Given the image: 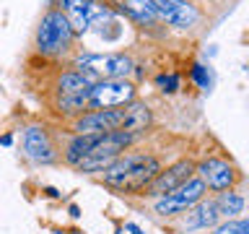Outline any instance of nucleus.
I'll return each mask as SVG.
<instances>
[{
    "label": "nucleus",
    "mask_w": 249,
    "mask_h": 234,
    "mask_svg": "<svg viewBox=\"0 0 249 234\" xmlns=\"http://www.w3.org/2000/svg\"><path fill=\"white\" fill-rule=\"evenodd\" d=\"M159 19H163L169 26L177 29H192L200 19V11L195 8L190 0H153Z\"/></svg>",
    "instance_id": "9d476101"
},
{
    "label": "nucleus",
    "mask_w": 249,
    "mask_h": 234,
    "mask_svg": "<svg viewBox=\"0 0 249 234\" xmlns=\"http://www.w3.org/2000/svg\"><path fill=\"white\" fill-rule=\"evenodd\" d=\"M124 232H130V234H145L138 224H124Z\"/></svg>",
    "instance_id": "4be33fe9"
},
{
    "label": "nucleus",
    "mask_w": 249,
    "mask_h": 234,
    "mask_svg": "<svg viewBox=\"0 0 249 234\" xmlns=\"http://www.w3.org/2000/svg\"><path fill=\"white\" fill-rule=\"evenodd\" d=\"M78 136H101V133L122 130V109H93L75 122Z\"/></svg>",
    "instance_id": "9b49d317"
},
{
    "label": "nucleus",
    "mask_w": 249,
    "mask_h": 234,
    "mask_svg": "<svg viewBox=\"0 0 249 234\" xmlns=\"http://www.w3.org/2000/svg\"><path fill=\"white\" fill-rule=\"evenodd\" d=\"M93 140H96V136H75L73 140H70L68 151H65V159L78 167V161H81L83 156L89 154V148L93 146Z\"/></svg>",
    "instance_id": "f3484780"
},
{
    "label": "nucleus",
    "mask_w": 249,
    "mask_h": 234,
    "mask_svg": "<svg viewBox=\"0 0 249 234\" xmlns=\"http://www.w3.org/2000/svg\"><path fill=\"white\" fill-rule=\"evenodd\" d=\"M68 234H81V232H68Z\"/></svg>",
    "instance_id": "393cba45"
},
{
    "label": "nucleus",
    "mask_w": 249,
    "mask_h": 234,
    "mask_svg": "<svg viewBox=\"0 0 249 234\" xmlns=\"http://www.w3.org/2000/svg\"><path fill=\"white\" fill-rule=\"evenodd\" d=\"M23 148H26V156L34 161H52L54 159V151H52V143L47 138V133L42 128H29L23 133Z\"/></svg>",
    "instance_id": "ddd939ff"
},
{
    "label": "nucleus",
    "mask_w": 249,
    "mask_h": 234,
    "mask_svg": "<svg viewBox=\"0 0 249 234\" xmlns=\"http://www.w3.org/2000/svg\"><path fill=\"white\" fill-rule=\"evenodd\" d=\"M218 208H215V203H200L197 208L192 211V214H187V218H184V229H208V226H215V221H218Z\"/></svg>",
    "instance_id": "dca6fc26"
},
{
    "label": "nucleus",
    "mask_w": 249,
    "mask_h": 234,
    "mask_svg": "<svg viewBox=\"0 0 249 234\" xmlns=\"http://www.w3.org/2000/svg\"><path fill=\"white\" fill-rule=\"evenodd\" d=\"M156 83H159V86H163V91H166V94H174L177 89H179V76L177 73H161L159 78H156Z\"/></svg>",
    "instance_id": "aec40b11"
},
{
    "label": "nucleus",
    "mask_w": 249,
    "mask_h": 234,
    "mask_svg": "<svg viewBox=\"0 0 249 234\" xmlns=\"http://www.w3.org/2000/svg\"><path fill=\"white\" fill-rule=\"evenodd\" d=\"M60 11L65 13L73 31H86L91 23L112 19V8L104 0H60Z\"/></svg>",
    "instance_id": "0eeeda50"
},
{
    "label": "nucleus",
    "mask_w": 249,
    "mask_h": 234,
    "mask_svg": "<svg viewBox=\"0 0 249 234\" xmlns=\"http://www.w3.org/2000/svg\"><path fill=\"white\" fill-rule=\"evenodd\" d=\"M75 39V31L70 26V21L65 19V13L52 8L42 16L36 26V52L44 58H60L70 50Z\"/></svg>",
    "instance_id": "f03ea898"
},
{
    "label": "nucleus",
    "mask_w": 249,
    "mask_h": 234,
    "mask_svg": "<svg viewBox=\"0 0 249 234\" xmlns=\"http://www.w3.org/2000/svg\"><path fill=\"white\" fill-rule=\"evenodd\" d=\"M78 73L86 76L91 83L109 81V78H124L127 73L135 70L130 55L124 52H112V55H86L78 60Z\"/></svg>",
    "instance_id": "20e7f679"
},
{
    "label": "nucleus",
    "mask_w": 249,
    "mask_h": 234,
    "mask_svg": "<svg viewBox=\"0 0 249 234\" xmlns=\"http://www.w3.org/2000/svg\"><path fill=\"white\" fill-rule=\"evenodd\" d=\"M0 143H3V146H11L13 138H11V136H3V138H0Z\"/></svg>",
    "instance_id": "5701e85b"
},
{
    "label": "nucleus",
    "mask_w": 249,
    "mask_h": 234,
    "mask_svg": "<svg viewBox=\"0 0 249 234\" xmlns=\"http://www.w3.org/2000/svg\"><path fill=\"white\" fill-rule=\"evenodd\" d=\"M135 101V86L124 78H109V81H99L91 86L89 104L93 109H120Z\"/></svg>",
    "instance_id": "423d86ee"
},
{
    "label": "nucleus",
    "mask_w": 249,
    "mask_h": 234,
    "mask_svg": "<svg viewBox=\"0 0 249 234\" xmlns=\"http://www.w3.org/2000/svg\"><path fill=\"white\" fill-rule=\"evenodd\" d=\"M192 78H195V83H197L200 89H208V83H210V76H208V68H205V65H200V62H195V65H192Z\"/></svg>",
    "instance_id": "412c9836"
},
{
    "label": "nucleus",
    "mask_w": 249,
    "mask_h": 234,
    "mask_svg": "<svg viewBox=\"0 0 249 234\" xmlns=\"http://www.w3.org/2000/svg\"><path fill=\"white\" fill-rule=\"evenodd\" d=\"M91 81L86 76H81L78 70H68L57 78V107L65 115H78L83 112V107L89 104V94H91Z\"/></svg>",
    "instance_id": "39448f33"
},
{
    "label": "nucleus",
    "mask_w": 249,
    "mask_h": 234,
    "mask_svg": "<svg viewBox=\"0 0 249 234\" xmlns=\"http://www.w3.org/2000/svg\"><path fill=\"white\" fill-rule=\"evenodd\" d=\"M151 125V109H148L143 101H130L127 107L122 109V130L124 133H140Z\"/></svg>",
    "instance_id": "4468645a"
},
{
    "label": "nucleus",
    "mask_w": 249,
    "mask_h": 234,
    "mask_svg": "<svg viewBox=\"0 0 249 234\" xmlns=\"http://www.w3.org/2000/svg\"><path fill=\"white\" fill-rule=\"evenodd\" d=\"M215 208H218V216H236L244 211V198H241L239 193H223L221 198H218L215 203Z\"/></svg>",
    "instance_id": "a211bd4d"
},
{
    "label": "nucleus",
    "mask_w": 249,
    "mask_h": 234,
    "mask_svg": "<svg viewBox=\"0 0 249 234\" xmlns=\"http://www.w3.org/2000/svg\"><path fill=\"white\" fill-rule=\"evenodd\" d=\"M132 136L124 130H112V133H101L93 140V146L89 148V154L78 161V169L83 172H101L107 169L114 159H120L124 154V148L130 146Z\"/></svg>",
    "instance_id": "7ed1b4c3"
},
{
    "label": "nucleus",
    "mask_w": 249,
    "mask_h": 234,
    "mask_svg": "<svg viewBox=\"0 0 249 234\" xmlns=\"http://www.w3.org/2000/svg\"><path fill=\"white\" fill-rule=\"evenodd\" d=\"M213 234H249V221H229V224H223V226H218V229Z\"/></svg>",
    "instance_id": "6ab92c4d"
},
{
    "label": "nucleus",
    "mask_w": 249,
    "mask_h": 234,
    "mask_svg": "<svg viewBox=\"0 0 249 234\" xmlns=\"http://www.w3.org/2000/svg\"><path fill=\"white\" fill-rule=\"evenodd\" d=\"M161 172V161L151 154H124L104 169V182L124 193H140Z\"/></svg>",
    "instance_id": "f257e3e1"
},
{
    "label": "nucleus",
    "mask_w": 249,
    "mask_h": 234,
    "mask_svg": "<svg viewBox=\"0 0 249 234\" xmlns=\"http://www.w3.org/2000/svg\"><path fill=\"white\" fill-rule=\"evenodd\" d=\"M70 216H73V218L81 216V211H78V206H70Z\"/></svg>",
    "instance_id": "b1692460"
},
{
    "label": "nucleus",
    "mask_w": 249,
    "mask_h": 234,
    "mask_svg": "<svg viewBox=\"0 0 249 234\" xmlns=\"http://www.w3.org/2000/svg\"><path fill=\"white\" fill-rule=\"evenodd\" d=\"M202 195H205V185H202L200 177H190L184 185H179L174 193L163 195V198L156 203V214L161 216H174L179 211H187L190 206L202 200Z\"/></svg>",
    "instance_id": "6e6552de"
},
{
    "label": "nucleus",
    "mask_w": 249,
    "mask_h": 234,
    "mask_svg": "<svg viewBox=\"0 0 249 234\" xmlns=\"http://www.w3.org/2000/svg\"><path fill=\"white\" fill-rule=\"evenodd\" d=\"M117 5H120L122 13H127L132 21L138 23H156L159 19V11H156V3L153 0H117Z\"/></svg>",
    "instance_id": "2eb2a0df"
},
{
    "label": "nucleus",
    "mask_w": 249,
    "mask_h": 234,
    "mask_svg": "<svg viewBox=\"0 0 249 234\" xmlns=\"http://www.w3.org/2000/svg\"><path fill=\"white\" fill-rule=\"evenodd\" d=\"M197 172H200L202 185L213 187V190H229V187L233 185V179H236L233 167L223 159H205L197 167Z\"/></svg>",
    "instance_id": "f8f14e48"
},
{
    "label": "nucleus",
    "mask_w": 249,
    "mask_h": 234,
    "mask_svg": "<svg viewBox=\"0 0 249 234\" xmlns=\"http://www.w3.org/2000/svg\"><path fill=\"white\" fill-rule=\"evenodd\" d=\"M192 175H195L192 161L182 159V161H177L174 167H169L166 172H159V175L151 179V185L145 187V195H151V198H163V195L174 193L179 185H184Z\"/></svg>",
    "instance_id": "1a4fd4ad"
}]
</instances>
